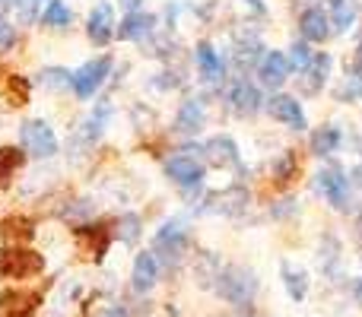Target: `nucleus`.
<instances>
[{
	"mask_svg": "<svg viewBox=\"0 0 362 317\" xmlns=\"http://www.w3.org/2000/svg\"><path fill=\"white\" fill-rule=\"evenodd\" d=\"M216 292L219 299H226L229 305H248L257 295V276L248 267H226L216 276Z\"/></svg>",
	"mask_w": 362,
	"mask_h": 317,
	"instance_id": "1",
	"label": "nucleus"
},
{
	"mask_svg": "<svg viewBox=\"0 0 362 317\" xmlns=\"http://www.w3.org/2000/svg\"><path fill=\"white\" fill-rule=\"evenodd\" d=\"M45 257L29 248H0V280H29L42 273Z\"/></svg>",
	"mask_w": 362,
	"mask_h": 317,
	"instance_id": "2",
	"label": "nucleus"
},
{
	"mask_svg": "<svg viewBox=\"0 0 362 317\" xmlns=\"http://www.w3.org/2000/svg\"><path fill=\"white\" fill-rule=\"evenodd\" d=\"M19 140H23L25 156H32V159L57 156V137H54V131H51L48 121H42V118L25 121V124L19 127Z\"/></svg>",
	"mask_w": 362,
	"mask_h": 317,
	"instance_id": "3",
	"label": "nucleus"
},
{
	"mask_svg": "<svg viewBox=\"0 0 362 317\" xmlns=\"http://www.w3.org/2000/svg\"><path fill=\"white\" fill-rule=\"evenodd\" d=\"M112 54H102V57H93V61H86L80 70L74 73V92L76 99H93L95 89L102 86V83L108 80V73H112Z\"/></svg>",
	"mask_w": 362,
	"mask_h": 317,
	"instance_id": "4",
	"label": "nucleus"
},
{
	"mask_svg": "<svg viewBox=\"0 0 362 317\" xmlns=\"http://www.w3.org/2000/svg\"><path fill=\"white\" fill-rule=\"evenodd\" d=\"M187 248V229L181 219H172V222H165L163 229L156 232V241H153V254H163V261L169 263H178L181 254H185Z\"/></svg>",
	"mask_w": 362,
	"mask_h": 317,
	"instance_id": "5",
	"label": "nucleus"
},
{
	"mask_svg": "<svg viewBox=\"0 0 362 317\" xmlns=\"http://www.w3.org/2000/svg\"><path fill=\"white\" fill-rule=\"evenodd\" d=\"M115 32H118V23H115V6L108 4V0H99V4L93 6V13H89V19H86L89 42L99 44V48H105V44L112 42Z\"/></svg>",
	"mask_w": 362,
	"mask_h": 317,
	"instance_id": "6",
	"label": "nucleus"
},
{
	"mask_svg": "<svg viewBox=\"0 0 362 317\" xmlns=\"http://www.w3.org/2000/svg\"><path fill=\"white\" fill-rule=\"evenodd\" d=\"M318 191L327 197V203L337 206V210H350L353 197H350V178H346L340 168H325V172H318Z\"/></svg>",
	"mask_w": 362,
	"mask_h": 317,
	"instance_id": "7",
	"label": "nucleus"
},
{
	"mask_svg": "<svg viewBox=\"0 0 362 317\" xmlns=\"http://www.w3.org/2000/svg\"><path fill=\"white\" fill-rule=\"evenodd\" d=\"M165 174H169L178 187L187 191V187H197L200 181H204V165H200L197 156H191V152H178V156H172L165 162Z\"/></svg>",
	"mask_w": 362,
	"mask_h": 317,
	"instance_id": "8",
	"label": "nucleus"
},
{
	"mask_svg": "<svg viewBox=\"0 0 362 317\" xmlns=\"http://www.w3.org/2000/svg\"><path fill=\"white\" fill-rule=\"evenodd\" d=\"M267 114L274 121H280V124L293 127V131H305V112H302L299 99H293V95H274V99L267 102Z\"/></svg>",
	"mask_w": 362,
	"mask_h": 317,
	"instance_id": "9",
	"label": "nucleus"
},
{
	"mask_svg": "<svg viewBox=\"0 0 362 317\" xmlns=\"http://www.w3.org/2000/svg\"><path fill=\"white\" fill-rule=\"evenodd\" d=\"M289 57L283 54V51H267V54L257 61V76H261V83L267 89H280L283 83H286L289 76Z\"/></svg>",
	"mask_w": 362,
	"mask_h": 317,
	"instance_id": "10",
	"label": "nucleus"
},
{
	"mask_svg": "<svg viewBox=\"0 0 362 317\" xmlns=\"http://www.w3.org/2000/svg\"><path fill=\"white\" fill-rule=\"evenodd\" d=\"M299 32L305 42H327V35H331V16L321 6H308L299 16Z\"/></svg>",
	"mask_w": 362,
	"mask_h": 317,
	"instance_id": "11",
	"label": "nucleus"
},
{
	"mask_svg": "<svg viewBox=\"0 0 362 317\" xmlns=\"http://www.w3.org/2000/svg\"><path fill=\"white\" fill-rule=\"evenodd\" d=\"M153 29H156V16H153V13H144V10H134L124 16V23L118 25L115 35L124 38V42H144Z\"/></svg>",
	"mask_w": 362,
	"mask_h": 317,
	"instance_id": "12",
	"label": "nucleus"
},
{
	"mask_svg": "<svg viewBox=\"0 0 362 317\" xmlns=\"http://www.w3.org/2000/svg\"><path fill=\"white\" fill-rule=\"evenodd\" d=\"M156 280H159L156 254H153V251H144V254H137V261H134V273H131L134 292H150V289L156 286Z\"/></svg>",
	"mask_w": 362,
	"mask_h": 317,
	"instance_id": "13",
	"label": "nucleus"
},
{
	"mask_svg": "<svg viewBox=\"0 0 362 317\" xmlns=\"http://www.w3.org/2000/svg\"><path fill=\"white\" fill-rule=\"evenodd\" d=\"M204 121H206L204 102H200V99H187V102H181V108L175 114V131L185 133V137H194V133H200Z\"/></svg>",
	"mask_w": 362,
	"mask_h": 317,
	"instance_id": "14",
	"label": "nucleus"
},
{
	"mask_svg": "<svg viewBox=\"0 0 362 317\" xmlns=\"http://www.w3.org/2000/svg\"><path fill=\"white\" fill-rule=\"evenodd\" d=\"M204 152H206V162H210L213 168H235L238 165V146L232 143V137H223V133L206 140Z\"/></svg>",
	"mask_w": 362,
	"mask_h": 317,
	"instance_id": "15",
	"label": "nucleus"
},
{
	"mask_svg": "<svg viewBox=\"0 0 362 317\" xmlns=\"http://www.w3.org/2000/svg\"><path fill=\"white\" fill-rule=\"evenodd\" d=\"M194 57H197V70L200 76H204V83H219L226 73V64L223 57L216 54V48H213L210 42H200L197 51H194Z\"/></svg>",
	"mask_w": 362,
	"mask_h": 317,
	"instance_id": "16",
	"label": "nucleus"
},
{
	"mask_svg": "<svg viewBox=\"0 0 362 317\" xmlns=\"http://www.w3.org/2000/svg\"><path fill=\"white\" fill-rule=\"evenodd\" d=\"M229 102H232V108H235V114L248 118V114H255L257 108H261V92H257V86H251L248 80H238L229 92Z\"/></svg>",
	"mask_w": 362,
	"mask_h": 317,
	"instance_id": "17",
	"label": "nucleus"
},
{
	"mask_svg": "<svg viewBox=\"0 0 362 317\" xmlns=\"http://www.w3.org/2000/svg\"><path fill=\"white\" fill-rule=\"evenodd\" d=\"M340 140H344V133H340V127H318V131L312 133V152L315 156H331V152H337Z\"/></svg>",
	"mask_w": 362,
	"mask_h": 317,
	"instance_id": "18",
	"label": "nucleus"
},
{
	"mask_svg": "<svg viewBox=\"0 0 362 317\" xmlns=\"http://www.w3.org/2000/svg\"><path fill=\"white\" fill-rule=\"evenodd\" d=\"M74 23V10L67 6V0H48V6H45L42 13V25H48V29H64V25Z\"/></svg>",
	"mask_w": 362,
	"mask_h": 317,
	"instance_id": "19",
	"label": "nucleus"
},
{
	"mask_svg": "<svg viewBox=\"0 0 362 317\" xmlns=\"http://www.w3.org/2000/svg\"><path fill=\"white\" fill-rule=\"evenodd\" d=\"M327 70H331V54H315V57H312V64H308V67L302 70V73L308 76L305 92H318V89L325 86Z\"/></svg>",
	"mask_w": 362,
	"mask_h": 317,
	"instance_id": "20",
	"label": "nucleus"
},
{
	"mask_svg": "<svg viewBox=\"0 0 362 317\" xmlns=\"http://www.w3.org/2000/svg\"><path fill=\"white\" fill-rule=\"evenodd\" d=\"M23 162H25L23 146H0V187H6V181L13 178V172H19Z\"/></svg>",
	"mask_w": 362,
	"mask_h": 317,
	"instance_id": "21",
	"label": "nucleus"
},
{
	"mask_svg": "<svg viewBox=\"0 0 362 317\" xmlns=\"http://www.w3.org/2000/svg\"><path fill=\"white\" fill-rule=\"evenodd\" d=\"M283 282H286V292L293 301H302L308 292V276L305 270H296L293 263H283Z\"/></svg>",
	"mask_w": 362,
	"mask_h": 317,
	"instance_id": "22",
	"label": "nucleus"
},
{
	"mask_svg": "<svg viewBox=\"0 0 362 317\" xmlns=\"http://www.w3.org/2000/svg\"><path fill=\"white\" fill-rule=\"evenodd\" d=\"M356 13H359L356 0H334V6H331V23H334V29H337V32H346L353 23H356Z\"/></svg>",
	"mask_w": 362,
	"mask_h": 317,
	"instance_id": "23",
	"label": "nucleus"
},
{
	"mask_svg": "<svg viewBox=\"0 0 362 317\" xmlns=\"http://www.w3.org/2000/svg\"><path fill=\"white\" fill-rule=\"evenodd\" d=\"M213 200H219L216 206H210V210H216V213H242L245 210V203H248V193L242 191V187H229V191H223V193H216Z\"/></svg>",
	"mask_w": 362,
	"mask_h": 317,
	"instance_id": "24",
	"label": "nucleus"
},
{
	"mask_svg": "<svg viewBox=\"0 0 362 317\" xmlns=\"http://www.w3.org/2000/svg\"><path fill=\"white\" fill-rule=\"evenodd\" d=\"M359 95H362V64H353V67L346 70V80H344V86H340L337 99L340 102H356Z\"/></svg>",
	"mask_w": 362,
	"mask_h": 317,
	"instance_id": "25",
	"label": "nucleus"
},
{
	"mask_svg": "<svg viewBox=\"0 0 362 317\" xmlns=\"http://www.w3.org/2000/svg\"><path fill=\"white\" fill-rule=\"evenodd\" d=\"M108 114H112V102L105 99V102H102V105L93 112V118L86 121V131H83V137H86L89 143L102 137V131H105V121H108Z\"/></svg>",
	"mask_w": 362,
	"mask_h": 317,
	"instance_id": "26",
	"label": "nucleus"
},
{
	"mask_svg": "<svg viewBox=\"0 0 362 317\" xmlns=\"http://www.w3.org/2000/svg\"><path fill=\"white\" fill-rule=\"evenodd\" d=\"M115 235H118L124 244H137V238H140V216L137 213H124V216L118 219Z\"/></svg>",
	"mask_w": 362,
	"mask_h": 317,
	"instance_id": "27",
	"label": "nucleus"
},
{
	"mask_svg": "<svg viewBox=\"0 0 362 317\" xmlns=\"http://www.w3.org/2000/svg\"><path fill=\"white\" fill-rule=\"evenodd\" d=\"M312 48H308V42H293V48H289V67L293 70H305L308 64H312Z\"/></svg>",
	"mask_w": 362,
	"mask_h": 317,
	"instance_id": "28",
	"label": "nucleus"
},
{
	"mask_svg": "<svg viewBox=\"0 0 362 317\" xmlns=\"http://www.w3.org/2000/svg\"><path fill=\"white\" fill-rule=\"evenodd\" d=\"M38 83H45V86H51V89H57V86H70L74 89V73H70V70H57V67H51V70H45L42 76H38Z\"/></svg>",
	"mask_w": 362,
	"mask_h": 317,
	"instance_id": "29",
	"label": "nucleus"
},
{
	"mask_svg": "<svg viewBox=\"0 0 362 317\" xmlns=\"http://www.w3.org/2000/svg\"><path fill=\"white\" fill-rule=\"evenodd\" d=\"M13 44H16V25H13L6 16H0V54L10 51Z\"/></svg>",
	"mask_w": 362,
	"mask_h": 317,
	"instance_id": "30",
	"label": "nucleus"
},
{
	"mask_svg": "<svg viewBox=\"0 0 362 317\" xmlns=\"http://www.w3.org/2000/svg\"><path fill=\"white\" fill-rule=\"evenodd\" d=\"M10 86H13V105H25L29 99V83L23 76H10Z\"/></svg>",
	"mask_w": 362,
	"mask_h": 317,
	"instance_id": "31",
	"label": "nucleus"
},
{
	"mask_svg": "<svg viewBox=\"0 0 362 317\" xmlns=\"http://www.w3.org/2000/svg\"><path fill=\"white\" fill-rule=\"evenodd\" d=\"M95 317H131V314H127L124 305H105Z\"/></svg>",
	"mask_w": 362,
	"mask_h": 317,
	"instance_id": "32",
	"label": "nucleus"
},
{
	"mask_svg": "<svg viewBox=\"0 0 362 317\" xmlns=\"http://www.w3.org/2000/svg\"><path fill=\"white\" fill-rule=\"evenodd\" d=\"M121 4L127 6V13H134V10H137V6H140V0H121Z\"/></svg>",
	"mask_w": 362,
	"mask_h": 317,
	"instance_id": "33",
	"label": "nucleus"
},
{
	"mask_svg": "<svg viewBox=\"0 0 362 317\" xmlns=\"http://www.w3.org/2000/svg\"><path fill=\"white\" fill-rule=\"evenodd\" d=\"M353 181H356V184L362 187V165H356V168H353Z\"/></svg>",
	"mask_w": 362,
	"mask_h": 317,
	"instance_id": "34",
	"label": "nucleus"
},
{
	"mask_svg": "<svg viewBox=\"0 0 362 317\" xmlns=\"http://www.w3.org/2000/svg\"><path fill=\"white\" fill-rule=\"evenodd\" d=\"M35 311H10V317H32Z\"/></svg>",
	"mask_w": 362,
	"mask_h": 317,
	"instance_id": "35",
	"label": "nucleus"
},
{
	"mask_svg": "<svg viewBox=\"0 0 362 317\" xmlns=\"http://www.w3.org/2000/svg\"><path fill=\"white\" fill-rule=\"evenodd\" d=\"M0 4H4V6H19L23 0H0Z\"/></svg>",
	"mask_w": 362,
	"mask_h": 317,
	"instance_id": "36",
	"label": "nucleus"
},
{
	"mask_svg": "<svg viewBox=\"0 0 362 317\" xmlns=\"http://www.w3.org/2000/svg\"><path fill=\"white\" fill-rule=\"evenodd\" d=\"M359 51H362V44H359Z\"/></svg>",
	"mask_w": 362,
	"mask_h": 317,
	"instance_id": "37",
	"label": "nucleus"
}]
</instances>
